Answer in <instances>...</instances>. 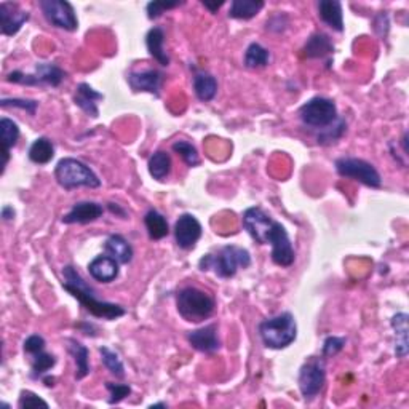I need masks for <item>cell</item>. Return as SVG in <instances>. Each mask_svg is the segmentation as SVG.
Masks as SVG:
<instances>
[{"label": "cell", "instance_id": "6da1fadb", "mask_svg": "<svg viewBox=\"0 0 409 409\" xmlns=\"http://www.w3.org/2000/svg\"><path fill=\"white\" fill-rule=\"evenodd\" d=\"M243 227L256 243L272 245V260L280 267H291L296 254L286 229L274 221L264 209L258 207L248 208L243 213Z\"/></svg>", "mask_w": 409, "mask_h": 409}, {"label": "cell", "instance_id": "7a4b0ae2", "mask_svg": "<svg viewBox=\"0 0 409 409\" xmlns=\"http://www.w3.org/2000/svg\"><path fill=\"white\" fill-rule=\"evenodd\" d=\"M64 283L63 288L73 294L79 303L90 312L96 318L102 320H117L125 315V309L119 304L104 303L96 298L93 288L86 285V281L80 277V274L73 267V265H66L63 270Z\"/></svg>", "mask_w": 409, "mask_h": 409}, {"label": "cell", "instance_id": "3957f363", "mask_svg": "<svg viewBox=\"0 0 409 409\" xmlns=\"http://www.w3.org/2000/svg\"><path fill=\"white\" fill-rule=\"evenodd\" d=\"M249 264H251V256L247 249L227 245V247L219 248L216 253L203 256L198 263V267L203 272L213 270L219 278H232L238 272V269H247Z\"/></svg>", "mask_w": 409, "mask_h": 409}, {"label": "cell", "instance_id": "277c9868", "mask_svg": "<svg viewBox=\"0 0 409 409\" xmlns=\"http://www.w3.org/2000/svg\"><path fill=\"white\" fill-rule=\"evenodd\" d=\"M259 336L263 339V344L267 349L281 350L289 347L298 337V325L296 318L289 312H283L274 318H267L260 321L258 326Z\"/></svg>", "mask_w": 409, "mask_h": 409}, {"label": "cell", "instance_id": "5b68a950", "mask_svg": "<svg viewBox=\"0 0 409 409\" xmlns=\"http://www.w3.org/2000/svg\"><path fill=\"white\" fill-rule=\"evenodd\" d=\"M176 307L184 320L191 321V323H200L213 315L216 303L204 291L196 288V286H187L178 293Z\"/></svg>", "mask_w": 409, "mask_h": 409}, {"label": "cell", "instance_id": "8992f818", "mask_svg": "<svg viewBox=\"0 0 409 409\" xmlns=\"http://www.w3.org/2000/svg\"><path fill=\"white\" fill-rule=\"evenodd\" d=\"M55 178L61 187L77 189V187H90L96 189L101 186V179L95 175L90 167L77 158H63L58 162L55 168Z\"/></svg>", "mask_w": 409, "mask_h": 409}, {"label": "cell", "instance_id": "52a82bcc", "mask_svg": "<svg viewBox=\"0 0 409 409\" xmlns=\"http://www.w3.org/2000/svg\"><path fill=\"white\" fill-rule=\"evenodd\" d=\"M299 117L305 126L314 128V130H325L339 119L336 102L328 98H321V96L312 98L301 106Z\"/></svg>", "mask_w": 409, "mask_h": 409}, {"label": "cell", "instance_id": "ba28073f", "mask_svg": "<svg viewBox=\"0 0 409 409\" xmlns=\"http://www.w3.org/2000/svg\"><path fill=\"white\" fill-rule=\"evenodd\" d=\"M336 170L342 178H350L355 181L365 184L368 187L377 189L382 186V179L379 171L376 170L374 165L363 158L344 157L336 160Z\"/></svg>", "mask_w": 409, "mask_h": 409}, {"label": "cell", "instance_id": "9c48e42d", "mask_svg": "<svg viewBox=\"0 0 409 409\" xmlns=\"http://www.w3.org/2000/svg\"><path fill=\"white\" fill-rule=\"evenodd\" d=\"M66 79V73L58 66L50 63H40L35 66V70L32 74H23L19 70L8 74L7 80L13 84H21L28 86H59L61 82Z\"/></svg>", "mask_w": 409, "mask_h": 409}, {"label": "cell", "instance_id": "30bf717a", "mask_svg": "<svg viewBox=\"0 0 409 409\" xmlns=\"http://www.w3.org/2000/svg\"><path fill=\"white\" fill-rule=\"evenodd\" d=\"M326 383L325 363L320 358L310 360L301 368L299 372V390L303 393L304 400L310 401L323 390Z\"/></svg>", "mask_w": 409, "mask_h": 409}, {"label": "cell", "instance_id": "8fae6325", "mask_svg": "<svg viewBox=\"0 0 409 409\" xmlns=\"http://www.w3.org/2000/svg\"><path fill=\"white\" fill-rule=\"evenodd\" d=\"M40 8H42L47 21L53 24L55 28L69 30V32L79 28V19H77L74 7L69 2H64V0H42Z\"/></svg>", "mask_w": 409, "mask_h": 409}, {"label": "cell", "instance_id": "7c38bea8", "mask_svg": "<svg viewBox=\"0 0 409 409\" xmlns=\"http://www.w3.org/2000/svg\"><path fill=\"white\" fill-rule=\"evenodd\" d=\"M202 237V224L192 214H181L175 224V238L179 248L192 249Z\"/></svg>", "mask_w": 409, "mask_h": 409}, {"label": "cell", "instance_id": "4fadbf2b", "mask_svg": "<svg viewBox=\"0 0 409 409\" xmlns=\"http://www.w3.org/2000/svg\"><path fill=\"white\" fill-rule=\"evenodd\" d=\"M29 19V12L19 10L17 3L12 2H2L0 3V28H2V34L12 35L18 34L19 29L23 28V24Z\"/></svg>", "mask_w": 409, "mask_h": 409}, {"label": "cell", "instance_id": "5bb4252c", "mask_svg": "<svg viewBox=\"0 0 409 409\" xmlns=\"http://www.w3.org/2000/svg\"><path fill=\"white\" fill-rule=\"evenodd\" d=\"M163 74L155 69L142 70V73H130L128 74V84L133 91H146L155 96H160Z\"/></svg>", "mask_w": 409, "mask_h": 409}, {"label": "cell", "instance_id": "9a60e30c", "mask_svg": "<svg viewBox=\"0 0 409 409\" xmlns=\"http://www.w3.org/2000/svg\"><path fill=\"white\" fill-rule=\"evenodd\" d=\"M187 341L193 349L204 354H211L219 349V337L216 325H208L196 331H191L187 334Z\"/></svg>", "mask_w": 409, "mask_h": 409}, {"label": "cell", "instance_id": "2e32d148", "mask_svg": "<svg viewBox=\"0 0 409 409\" xmlns=\"http://www.w3.org/2000/svg\"><path fill=\"white\" fill-rule=\"evenodd\" d=\"M102 204L96 202H79L75 203L70 211L63 216L64 224H88L95 222L102 216Z\"/></svg>", "mask_w": 409, "mask_h": 409}, {"label": "cell", "instance_id": "e0dca14e", "mask_svg": "<svg viewBox=\"0 0 409 409\" xmlns=\"http://www.w3.org/2000/svg\"><path fill=\"white\" fill-rule=\"evenodd\" d=\"M91 277L101 283H111L119 277V263L111 256H98L88 264Z\"/></svg>", "mask_w": 409, "mask_h": 409}, {"label": "cell", "instance_id": "ac0fdd59", "mask_svg": "<svg viewBox=\"0 0 409 409\" xmlns=\"http://www.w3.org/2000/svg\"><path fill=\"white\" fill-rule=\"evenodd\" d=\"M102 98H104V96L98 93L93 86H90L88 84H80L77 86L74 102L85 112V114H88L90 117L96 119V117L99 115V109H98V104H96V101H101Z\"/></svg>", "mask_w": 409, "mask_h": 409}, {"label": "cell", "instance_id": "d6986e66", "mask_svg": "<svg viewBox=\"0 0 409 409\" xmlns=\"http://www.w3.org/2000/svg\"><path fill=\"white\" fill-rule=\"evenodd\" d=\"M318 15L331 29L342 32L344 30V17H342V5L337 0H320Z\"/></svg>", "mask_w": 409, "mask_h": 409}, {"label": "cell", "instance_id": "ffe728a7", "mask_svg": "<svg viewBox=\"0 0 409 409\" xmlns=\"http://www.w3.org/2000/svg\"><path fill=\"white\" fill-rule=\"evenodd\" d=\"M19 137V128L18 125L15 124L12 119H7V117H3L2 120H0V141H2V155H3V162H2V173L5 170V167H7V163L10 160V151H12V147L17 144Z\"/></svg>", "mask_w": 409, "mask_h": 409}, {"label": "cell", "instance_id": "44dd1931", "mask_svg": "<svg viewBox=\"0 0 409 409\" xmlns=\"http://www.w3.org/2000/svg\"><path fill=\"white\" fill-rule=\"evenodd\" d=\"M104 249L107 256L114 258L119 264H128L131 263L133 259V248L131 245L126 242V240L122 237V235H111L109 238L106 240Z\"/></svg>", "mask_w": 409, "mask_h": 409}, {"label": "cell", "instance_id": "7402d4cb", "mask_svg": "<svg viewBox=\"0 0 409 409\" xmlns=\"http://www.w3.org/2000/svg\"><path fill=\"white\" fill-rule=\"evenodd\" d=\"M334 51V44L326 34L316 32L310 35L307 44L304 45V56L307 58H325Z\"/></svg>", "mask_w": 409, "mask_h": 409}, {"label": "cell", "instance_id": "603a6c76", "mask_svg": "<svg viewBox=\"0 0 409 409\" xmlns=\"http://www.w3.org/2000/svg\"><path fill=\"white\" fill-rule=\"evenodd\" d=\"M163 44H165V32H163L162 28H152L146 35V45L147 50L153 59L158 61V64L168 66L170 64V58H168L165 48H163Z\"/></svg>", "mask_w": 409, "mask_h": 409}, {"label": "cell", "instance_id": "cb8c5ba5", "mask_svg": "<svg viewBox=\"0 0 409 409\" xmlns=\"http://www.w3.org/2000/svg\"><path fill=\"white\" fill-rule=\"evenodd\" d=\"M408 320L406 314H397L393 316L390 325L395 331V355L398 358H406L408 355Z\"/></svg>", "mask_w": 409, "mask_h": 409}, {"label": "cell", "instance_id": "d4e9b609", "mask_svg": "<svg viewBox=\"0 0 409 409\" xmlns=\"http://www.w3.org/2000/svg\"><path fill=\"white\" fill-rule=\"evenodd\" d=\"M193 90L200 101H211L218 93V80L211 74L197 73L193 77Z\"/></svg>", "mask_w": 409, "mask_h": 409}, {"label": "cell", "instance_id": "484cf974", "mask_svg": "<svg viewBox=\"0 0 409 409\" xmlns=\"http://www.w3.org/2000/svg\"><path fill=\"white\" fill-rule=\"evenodd\" d=\"M144 224L151 240H162L167 237L168 232H170L167 218L158 211H155V209H149V211L146 213Z\"/></svg>", "mask_w": 409, "mask_h": 409}, {"label": "cell", "instance_id": "4316f807", "mask_svg": "<svg viewBox=\"0 0 409 409\" xmlns=\"http://www.w3.org/2000/svg\"><path fill=\"white\" fill-rule=\"evenodd\" d=\"M69 352L70 355L74 356L75 365H77V371H75V379L80 381L84 379L85 376L90 374V352L85 345H82L80 342H77L74 339H69Z\"/></svg>", "mask_w": 409, "mask_h": 409}, {"label": "cell", "instance_id": "83f0119b", "mask_svg": "<svg viewBox=\"0 0 409 409\" xmlns=\"http://www.w3.org/2000/svg\"><path fill=\"white\" fill-rule=\"evenodd\" d=\"M264 7L260 0H234L230 5L229 17L235 19H251Z\"/></svg>", "mask_w": 409, "mask_h": 409}, {"label": "cell", "instance_id": "f1b7e54d", "mask_svg": "<svg viewBox=\"0 0 409 409\" xmlns=\"http://www.w3.org/2000/svg\"><path fill=\"white\" fill-rule=\"evenodd\" d=\"M171 157L170 153L165 151H158L153 153V155L149 158V173L153 179L157 181H163L170 176L171 173Z\"/></svg>", "mask_w": 409, "mask_h": 409}, {"label": "cell", "instance_id": "f546056e", "mask_svg": "<svg viewBox=\"0 0 409 409\" xmlns=\"http://www.w3.org/2000/svg\"><path fill=\"white\" fill-rule=\"evenodd\" d=\"M55 157V146L48 137H39L29 147V158L37 165H47Z\"/></svg>", "mask_w": 409, "mask_h": 409}, {"label": "cell", "instance_id": "4dcf8cb0", "mask_svg": "<svg viewBox=\"0 0 409 409\" xmlns=\"http://www.w3.org/2000/svg\"><path fill=\"white\" fill-rule=\"evenodd\" d=\"M30 356H32V361H30V376L34 379H44V376L56 365V358L47 354L45 350Z\"/></svg>", "mask_w": 409, "mask_h": 409}, {"label": "cell", "instance_id": "1f68e13d", "mask_svg": "<svg viewBox=\"0 0 409 409\" xmlns=\"http://www.w3.org/2000/svg\"><path fill=\"white\" fill-rule=\"evenodd\" d=\"M269 50L264 48L260 44H251L247 48V53H245V66L249 69L264 68V66L269 64Z\"/></svg>", "mask_w": 409, "mask_h": 409}, {"label": "cell", "instance_id": "d6a6232c", "mask_svg": "<svg viewBox=\"0 0 409 409\" xmlns=\"http://www.w3.org/2000/svg\"><path fill=\"white\" fill-rule=\"evenodd\" d=\"M99 354H101V360L104 363V366L111 371V374H114L115 377H124L125 376V368L124 363H122L120 356L117 352L111 350L109 347H99Z\"/></svg>", "mask_w": 409, "mask_h": 409}, {"label": "cell", "instance_id": "836d02e7", "mask_svg": "<svg viewBox=\"0 0 409 409\" xmlns=\"http://www.w3.org/2000/svg\"><path fill=\"white\" fill-rule=\"evenodd\" d=\"M173 151H175L179 157L186 162L187 167H197L200 163V157H198V152L196 146H192L191 142L187 141H176L173 144Z\"/></svg>", "mask_w": 409, "mask_h": 409}, {"label": "cell", "instance_id": "e575fe53", "mask_svg": "<svg viewBox=\"0 0 409 409\" xmlns=\"http://www.w3.org/2000/svg\"><path fill=\"white\" fill-rule=\"evenodd\" d=\"M345 128H347L345 122L342 119H337L331 126L325 128L323 133L318 136V142L320 144H331V142L337 141L342 135H344Z\"/></svg>", "mask_w": 409, "mask_h": 409}, {"label": "cell", "instance_id": "d590c367", "mask_svg": "<svg viewBox=\"0 0 409 409\" xmlns=\"http://www.w3.org/2000/svg\"><path fill=\"white\" fill-rule=\"evenodd\" d=\"M106 387H107V390L111 392V398H109L111 405H115V403H120L122 400H125V398L131 393V387L126 386V383H112V382H107Z\"/></svg>", "mask_w": 409, "mask_h": 409}, {"label": "cell", "instance_id": "8d00e7d4", "mask_svg": "<svg viewBox=\"0 0 409 409\" xmlns=\"http://www.w3.org/2000/svg\"><path fill=\"white\" fill-rule=\"evenodd\" d=\"M0 106L3 107H18V109H23L26 112H29L30 115H35V111H37V106L39 102L34 101V99H7L3 98L2 101H0Z\"/></svg>", "mask_w": 409, "mask_h": 409}, {"label": "cell", "instance_id": "74e56055", "mask_svg": "<svg viewBox=\"0 0 409 409\" xmlns=\"http://www.w3.org/2000/svg\"><path fill=\"white\" fill-rule=\"evenodd\" d=\"M345 342H347L345 337H337V336L326 337L323 342V356L337 355L342 349H344Z\"/></svg>", "mask_w": 409, "mask_h": 409}, {"label": "cell", "instance_id": "f35d334b", "mask_svg": "<svg viewBox=\"0 0 409 409\" xmlns=\"http://www.w3.org/2000/svg\"><path fill=\"white\" fill-rule=\"evenodd\" d=\"M18 406L21 409H28V408H48V403L42 400V398L35 395V393L29 392V390H23L21 392V397H19V401H18Z\"/></svg>", "mask_w": 409, "mask_h": 409}, {"label": "cell", "instance_id": "ab89813d", "mask_svg": "<svg viewBox=\"0 0 409 409\" xmlns=\"http://www.w3.org/2000/svg\"><path fill=\"white\" fill-rule=\"evenodd\" d=\"M45 350V339L39 334H32L29 336L28 339L24 341V352L29 355L39 354V352Z\"/></svg>", "mask_w": 409, "mask_h": 409}, {"label": "cell", "instance_id": "60d3db41", "mask_svg": "<svg viewBox=\"0 0 409 409\" xmlns=\"http://www.w3.org/2000/svg\"><path fill=\"white\" fill-rule=\"evenodd\" d=\"M179 2H151L147 3V17L151 19H155L165 12V10H171L178 7Z\"/></svg>", "mask_w": 409, "mask_h": 409}, {"label": "cell", "instance_id": "b9f144b4", "mask_svg": "<svg viewBox=\"0 0 409 409\" xmlns=\"http://www.w3.org/2000/svg\"><path fill=\"white\" fill-rule=\"evenodd\" d=\"M15 218V209L12 207H8V204H5L2 208V219L3 221H10V219Z\"/></svg>", "mask_w": 409, "mask_h": 409}, {"label": "cell", "instance_id": "7bdbcfd3", "mask_svg": "<svg viewBox=\"0 0 409 409\" xmlns=\"http://www.w3.org/2000/svg\"><path fill=\"white\" fill-rule=\"evenodd\" d=\"M203 5H204V7H207V8L209 10V12H211V13H214V12H218V10L222 7V5H224V2H218V3H209V2H203Z\"/></svg>", "mask_w": 409, "mask_h": 409}, {"label": "cell", "instance_id": "ee69618b", "mask_svg": "<svg viewBox=\"0 0 409 409\" xmlns=\"http://www.w3.org/2000/svg\"><path fill=\"white\" fill-rule=\"evenodd\" d=\"M109 209L112 213H115V214H119V216H122V218H125V211L124 209H122L119 204H115V203H109Z\"/></svg>", "mask_w": 409, "mask_h": 409}, {"label": "cell", "instance_id": "f6af8a7d", "mask_svg": "<svg viewBox=\"0 0 409 409\" xmlns=\"http://www.w3.org/2000/svg\"><path fill=\"white\" fill-rule=\"evenodd\" d=\"M44 382H45V386H47V387H53L55 386V379H53V377H50V376H44Z\"/></svg>", "mask_w": 409, "mask_h": 409}]
</instances>
